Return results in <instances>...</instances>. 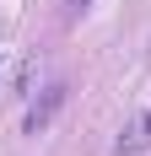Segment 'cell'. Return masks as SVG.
Listing matches in <instances>:
<instances>
[{
  "label": "cell",
  "mask_w": 151,
  "mask_h": 156,
  "mask_svg": "<svg viewBox=\"0 0 151 156\" xmlns=\"http://www.w3.org/2000/svg\"><path fill=\"white\" fill-rule=\"evenodd\" d=\"M146 145H151V108L119 129V140H113V156H135V151H146Z\"/></svg>",
  "instance_id": "7a4b0ae2"
},
{
  "label": "cell",
  "mask_w": 151,
  "mask_h": 156,
  "mask_svg": "<svg viewBox=\"0 0 151 156\" xmlns=\"http://www.w3.org/2000/svg\"><path fill=\"white\" fill-rule=\"evenodd\" d=\"M65 97H70V86L65 81H54V86H43V92L27 102V113H22V135H43L49 124H54V113L65 108Z\"/></svg>",
  "instance_id": "6da1fadb"
},
{
  "label": "cell",
  "mask_w": 151,
  "mask_h": 156,
  "mask_svg": "<svg viewBox=\"0 0 151 156\" xmlns=\"http://www.w3.org/2000/svg\"><path fill=\"white\" fill-rule=\"evenodd\" d=\"M87 5H92V0H70V16H81V11H87Z\"/></svg>",
  "instance_id": "3957f363"
}]
</instances>
